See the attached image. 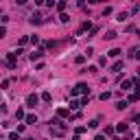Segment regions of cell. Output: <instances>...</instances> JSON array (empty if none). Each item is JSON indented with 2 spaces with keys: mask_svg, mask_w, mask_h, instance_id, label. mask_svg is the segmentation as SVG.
Listing matches in <instances>:
<instances>
[{
  "mask_svg": "<svg viewBox=\"0 0 140 140\" xmlns=\"http://www.w3.org/2000/svg\"><path fill=\"white\" fill-rule=\"evenodd\" d=\"M79 92H88V86H86V83H79V86L72 90V94H79Z\"/></svg>",
  "mask_w": 140,
  "mask_h": 140,
  "instance_id": "obj_1",
  "label": "cell"
},
{
  "mask_svg": "<svg viewBox=\"0 0 140 140\" xmlns=\"http://www.w3.org/2000/svg\"><path fill=\"white\" fill-rule=\"evenodd\" d=\"M26 103L31 105V107H35V105H37V96H35V94H31V96L26 99Z\"/></svg>",
  "mask_w": 140,
  "mask_h": 140,
  "instance_id": "obj_2",
  "label": "cell"
},
{
  "mask_svg": "<svg viewBox=\"0 0 140 140\" xmlns=\"http://www.w3.org/2000/svg\"><path fill=\"white\" fill-rule=\"evenodd\" d=\"M35 123H37V118H35L33 114H29V116H26V125H35Z\"/></svg>",
  "mask_w": 140,
  "mask_h": 140,
  "instance_id": "obj_3",
  "label": "cell"
},
{
  "mask_svg": "<svg viewBox=\"0 0 140 140\" xmlns=\"http://www.w3.org/2000/svg\"><path fill=\"white\" fill-rule=\"evenodd\" d=\"M120 68H123V61H116V64L112 66V72H118Z\"/></svg>",
  "mask_w": 140,
  "mask_h": 140,
  "instance_id": "obj_4",
  "label": "cell"
},
{
  "mask_svg": "<svg viewBox=\"0 0 140 140\" xmlns=\"http://www.w3.org/2000/svg\"><path fill=\"white\" fill-rule=\"evenodd\" d=\"M39 22H42V16H33L31 18V24H39Z\"/></svg>",
  "mask_w": 140,
  "mask_h": 140,
  "instance_id": "obj_5",
  "label": "cell"
},
{
  "mask_svg": "<svg viewBox=\"0 0 140 140\" xmlns=\"http://www.w3.org/2000/svg\"><path fill=\"white\" fill-rule=\"evenodd\" d=\"M116 107H118V109H125V107H127V101H118V103H116Z\"/></svg>",
  "mask_w": 140,
  "mask_h": 140,
  "instance_id": "obj_6",
  "label": "cell"
},
{
  "mask_svg": "<svg viewBox=\"0 0 140 140\" xmlns=\"http://www.w3.org/2000/svg\"><path fill=\"white\" fill-rule=\"evenodd\" d=\"M118 55H120V50H118V48H114V50H109V57H118Z\"/></svg>",
  "mask_w": 140,
  "mask_h": 140,
  "instance_id": "obj_7",
  "label": "cell"
},
{
  "mask_svg": "<svg viewBox=\"0 0 140 140\" xmlns=\"http://www.w3.org/2000/svg\"><path fill=\"white\" fill-rule=\"evenodd\" d=\"M5 35H7V29H5V26H0V37H5Z\"/></svg>",
  "mask_w": 140,
  "mask_h": 140,
  "instance_id": "obj_8",
  "label": "cell"
},
{
  "mask_svg": "<svg viewBox=\"0 0 140 140\" xmlns=\"http://www.w3.org/2000/svg\"><path fill=\"white\" fill-rule=\"evenodd\" d=\"M18 5H26V0H18Z\"/></svg>",
  "mask_w": 140,
  "mask_h": 140,
  "instance_id": "obj_9",
  "label": "cell"
}]
</instances>
